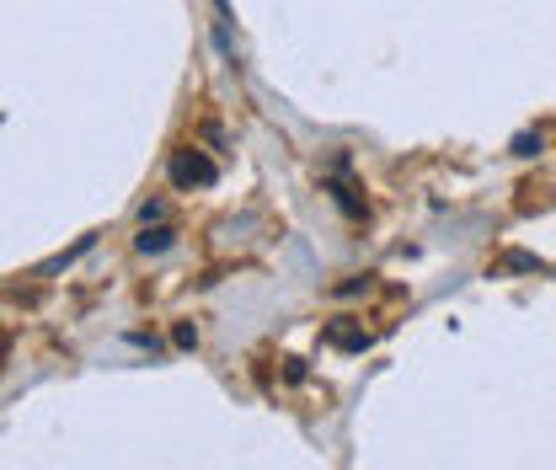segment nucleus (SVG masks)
<instances>
[{"mask_svg":"<svg viewBox=\"0 0 556 470\" xmlns=\"http://www.w3.org/2000/svg\"><path fill=\"white\" fill-rule=\"evenodd\" d=\"M172 342H177V348H198V326H188V321H177V332H172Z\"/></svg>","mask_w":556,"mask_h":470,"instance_id":"nucleus-8","label":"nucleus"},{"mask_svg":"<svg viewBox=\"0 0 556 470\" xmlns=\"http://www.w3.org/2000/svg\"><path fill=\"white\" fill-rule=\"evenodd\" d=\"M91 246H97V235H81V241H75L70 252H59L54 262H43V273H65V268H70L75 257H86V252H91Z\"/></svg>","mask_w":556,"mask_h":470,"instance_id":"nucleus-5","label":"nucleus"},{"mask_svg":"<svg viewBox=\"0 0 556 470\" xmlns=\"http://www.w3.org/2000/svg\"><path fill=\"white\" fill-rule=\"evenodd\" d=\"M508 268H514V273H540V257H530V252H508Z\"/></svg>","mask_w":556,"mask_h":470,"instance_id":"nucleus-7","label":"nucleus"},{"mask_svg":"<svg viewBox=\"0 0 556 470\" xmlns=\"http://www.w3.org/2000/svg\"><path fill=\"white\" fill-rule=\"evenodd\" d=\"M161 214H166V203H161V198H145V203H139V219H145V225H156Z\"/></svg>","mask_w":556,"mask_h":470,"instance_id":"nucleus-9","label":"nucleus"},{"mask_svg":"<svg viewBox=\"0 0 556 470\" xmlns=\"http://www.w3.org/2000/svg\"><path fill=\"white\" fill-rule=\"evenodd\" d=\"M514 155H540V134H514V145H508Z\"/></svg>","mask_w":556,"mask_h":470,"instance_id":"nucleus-6","label":"nucleus"},{"mask_svg":"<svg viewBox=\"0 0 556 470\" xmlns=\"http://www.w3.org/2000/svg\"><path fill=\"white\" fill-rule=\"evenodd\" d=\"M134 246H139L145 257H161V252H172V246H177V230H166V225H145Z\"/></svg>","mask_w":556,"mask_h":470,"instance_id":"nucleus-3","label":"nucleus"},{"mask_svg":"<svg viewBox=\"0 0 556 470\" xmlns=\"http://www.w3.org/2000/svg\"><path fill=\"white\" fill-rule=\"evenodd\" d=\"M321 342H327V348H343V353H364L369 348V332L364 326H327V332H321Z\"/></svg>","mask_w":556,"mask_h":470,"instance_id":"nucleus-2","label":"nucleus"},{"mask_svg":"<svg viewBox=\"0 0 556 470\" xmlns=\"http://www.w3.org/2000/svg\"><path fill=\"white\" fill-rule=\"evenodd\" d=\"M327 193H332V203H337V209H343V214H353V219L364 214V203L353 198V187H348L343 177H332V182H327Z\"/></svg>","mask_w":556,"mask_h":470,"instance_id":"nucleus-4","label":"nucleus"},{"mask_svg":"<svg viewBox=\"0 0 556 470\" xmlns=\"http://www.w3.org/2000/svg\"><path fill=\"white\" fill-rule=\"evenodd\" d=\"M166 177H172L177 193H193V187H214V182H220V166H214L204 150H177L172 161H166Z\"/></svg>","mask_w":556,"mask_h":470,"instance_id":"nucleus-1","label":"nucleus"}]
</instances>
